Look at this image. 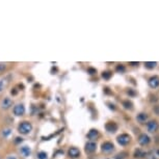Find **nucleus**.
Masks as SVG:
<instances>
[{"label":"nucleus","mask_w":159,"mask_h":159,"mask_svg":"<svg viewBox=\"0 0 159 159\" xmlns=\"http://www.w3.org/2000/svg\"><path fill=\"white\" fill-rule=\"evenodd\" d=\"M136 143L139 148L148 150L153 146V136L146 132H139L136 136Z\"/></svg>","instance_id":"nucleus-1"},{"label":"nucleus","mask_w":159,"mask_h":159,"mask_svg":"<svg viewBox=\"0 0 159 159\" xmlns=\"http://www.w3.org/2000/svg\"><path fill=\"white\" fill-rule=\"evenodd\" d=\"M133 137L130 133H128V132H121V133L119 134L118 136H116V143L122 147V148H129V147H131L133 145Z\"/></svg>","instance_id":"nucleus-2"},{"label":"nucleus","mask_w":159,"mask_h":159,"mask_svg":"<svg viewBox=\"0 0 159 159\" xmlns=\"http://www.w3.org/2000/svg\"><path fill=\"white\" fill-rule=\"evenodd\" d=\"M116 145L113 143L112 140H109V139H105L103 142L101 143L100 145V151H101V154L104 155V156H110L112 155L113 153H116Z\"/></svg>","instance_id":"nucleus-3"},{"label":"nucleus","mask_w":159,"mask_h":159,"mask_svg":"<svg viewBox=\"0 0 159 159\" xmlns=\"http://www.w3.org/2000/svg\"><path fill=\"white\" fill-rule=\"evenodd\" d=\"M143 127H145L146 133L150 134L151 136L156 135L159 133V119L151 118Z\"/></svg>","instance_id":"nucleus-4"},{"label":"nucleus","mask_w":159,"mask_h":159,"mask_svg":"<svg viewBox=\"0 0 159 159\" xmlns=\"http://www.w3.org/2000/svg\"><path fill=\"white\" fill-rule=\"evenodd\" d=\"M32 129H34V125H32V123L30 121H28V120L21 121L17 127V130L21 135H28L29 133H31Z\"/></svg>","instance_id":"nucleus-5"},{"label":"nucleus","mask_w":159,"mask_h":159,"mask_svg":"<svg viewBox=\"0 0 159 159\" xmlns=\"http://www.w3.org/2000/svg\"><path fill=\"white\" fill-rule=\"evenodd\" d=\"M152 115L149 111H146V110H143V111H139L136 113L135 116V122L137 125L139 126H145L150 119L152 118Z\"/></svg>","instance_id":"nucleus-6"},{"label":"nucleus","mask_w":159,"mask_h":159,"mask_svg":"<svg viewBox=\"0 0 159 159\" xmlns=\"http://www.w3.org/2000/svg\"><path fill=\"white\" fill-rule=\"evenodd\" d=\"M150 155L149 150L143 149V148H135L133 150V152L131 153L132 159H148Z\"/></svg>","instance_id":"nucleus-7"},{"label":"nucleus","mask_w":159,"mask_h":159,"mask_svg":"<svg viewBox=\"0 0 159 159\" xmlns=\"http://www.w3.org/2000/svg\"><path fill=\"white\" fill-rule=\"evenodd\" d=\"M147 83H148V86L152 91L159 89V75L153 74L148 76L147 77Z\"/></svg>","instance_id":"nucleus-8"},{"label":"nucleus","mask_w":159,"mask_h":159,"mask_svg":"<svg viewBox=\"0 0 159 159\" xmlns=\"http://www.w3.org/2000/svg\"><path fill=\"white\" fill-rule=\"evenodd\" d=\"M13 106H14V101L11 97L5 96V97L1 98V100H0V109L1 110L7 111V110L13 108Z\"/></svg>","instance_id":"nucleus-9"},{"label":"nucleus","mask_w":159,"mask_h":159,"mask_svg":"<svg viewBox=\"0 0 159 159\" xmlns=\"http://www.w3.org/2000/svg\"><path fill=\"white\" fill-rule=\"evenodd\" d=\"M67 156L69 159H80L81 158V151L77 147L71 146L67 150Z\"/></svg>","instance_id":"nucleus-10"},{"label":"nucleus","mask_w":159,"mask_h":159,"mask_svg":"<svg viewBox=\"0 0 159 159\" xmlns=\"http://www.w3.org/2000/svg\"><path fill=\"white\" fill-rule=\"evenodd\" d=\"M98 151V143L97 142H89V140H88V142L85 143L84 145V152L86 155H94L96 154Z\"/></svg>","instance_id":"nucleus-11"},{"label":"nucleus","mask_w":159,"mask_h":159,"mask_svg":"<svg viewBox=\"0 0 159 159\" xmlns=\"http://www.w3.org/2000/svg\"><path fill=\"white\" fill-rule=\"evenodd\" d=\"M104 127H105V130L108 132V133L115 134L120 129V125L118 122L115 121V120H110V121L106 122V124H105Z\"/></svg>","instance_id":"nucleus-12"},{"label":"nucleus","mask_w":159,"mask_h":159,"mask_svg":"<svg viewBox=\"0 0 159 159\" xmlns=\"http://www.w3.org/2000/svg\"><path fill=\"white\" fill-rule=\"evenodd\" d=\"M101 137H102L101 132L96 128H92L91 130L88 132V134H86V139H88V140H89V142H97Z\"/></svg>","instance_id":"nucleus-13"},{"label":"nucleus","mask_w":159,"mask_h":159,"mask_svg":"<svg viewBox=\"0 0 159 159\" xmlns=\"http://www.w3.org/2000/svg\"><path fill=\"white\" fill-rule=\"evenodd\" d=\"M11 111H13L14 116H23L24 115H25V112H26L25 105H24L23 103L14 104L13 108H11Z\"/></svg>","instance_id":"nucleus-14"},{"label":"nucleus","mask_w":159,"mask_h":159,"mask_svg":"<svg viewBox=\"0 0 159 159\" xmlns=\"http://www.w3.org/2000/svg\"><path fill=\"white\" fill-rule=\"evenodd\" d=\"M121 106L126 110V111H129V112L134 111V109H135V107H134V103L132 102V100H130V99H128V98L122 99Z\"/></svg>","instance_id":"nucleus-15"},{"label":"nucleus","mask_w":159,"mask_h":159,"mask_svg":"<svg viewBox=\"0 0 159 159\" xmlns=\"http://www.w3.org/2000/svg\"><path fill=\"white\" fill-rule=\"evenodd\" d=\"M18 152H19V155L23 158H28L31 156V148L28 146H20L19 149H18Z\"/></svg>","instance_id":"nucleus-16"},{"label":"nucleus","mask_w":159,"mask_h":159,"mask_svg":"<svg viewBox=\"0 0 159 159\" xmlns=\"http://www.w3.org/2000/svg\"><path fill=\"white\" fill-rule=\"evenodd\" d=\"M147 101H148L152 106L153 105L159 104V95L156 94L155 92H151L148 95V97H147Z\"/></svg>","instance_id":"nucleus-17"},{"label":"nucleus","mask_w":159,"mask_h":159,"mask_svg":"<svg viewBox=\"0 0 159 159\" xmlns=\"http://www.w3.org/2000/svg\"><path fill=\"white\" fill-rule=\"evenodd\" d=\"M130 152L129 151H126V150H123V151L116 153V155L112 156V159H129L130 158Z\"/></svg>","instance_id":"nucleus-18"},{"label":"nucleus","mask_w":159,"mask_h":159,"mask_svg":"<svg viewBox=\"0 0 159 159\" xmlns=\"http://www.w3.org/2000/svg\"><path fill=\"white\" fill-rule=\"evenodd\" d=\"M125 94L126 96L129 98H135L139 96V92H137V89H135L134 88H126L125 89Z\"/></svg>","instance_id":"nucleus-19"},{"label":"nucleus","mask_w":159,"mask_h":159,"mask_svg":"<svg viewBox=\"0 0 159 159\" xmlns=\"http://www.w3.org/2000/svg\"><path fill=\"white\" fill-rule=\"evenodd\" d=\"M143 68H145L146 70H148V71L155 70V69L159 66V64L157 61H146V62H143Z\"/></svg>","instance_id":"nucleus-20"},{"label":"nucleus","mask_w":159,"mask_h":159,"mask_svg":"<svg viewBox=\"0 0 159 159\" xmlns=\"http://www.w3.org/2000/svg\"><path fill=\"white\" fill-rule=\"evenodd\" d=\"M115 71L118 72V73L124 74V73H126V71H127V66L125 64H123V62H118L115 67Z\"/></svg>","instance_id":"nucleus-21"},{"label":"nucleus","mask_w":159,"mask_h":159,"mask_svg":"<svg viewBox=\"0 0 159 159\" xmlns=\"http://www.w3.org/2000/svg\"><path fill=\"white\" fill-rule=\"evenodd\" d=\"M112 76H113V72L110 70H105L101 73V78L104 80H106V81H108V80L111 79Z\"/></svg>","instance_id":"nucleus-22"},{"label":"nucleus","mask_w":159,"mask_h":159,"mask_svg":"<svg viewBox=\"0 0 159 159\" xmlns=\"http://www.w3.org/2000/svg\"><path fill=\"white\" fill-rule=\"evenodd\" d=\"M152 115L155 116L156 119L159 118V104H156V105H153V106L151 107V112H150Z\"/></svg>","instance_id":"nucleus-23"},{"label":"nucleus","mask_w":159,"mask_h":159,"mask_svg":"<svg viewBox=\"0 0 159 159\" xmlns=\"http://www.w3.org/2000/svg\"><path fill=\"white\" fill-rule=\"evenodd\" d=\"M37 159H49L48 153L45 151H39L37 153Z\"/></svg>","instance_id":"nucleus-24"},{"label":"nucleus","mask_w":159,"mask_h":159,"mask_svg":"<svg viewBox=\"0 0 159 159\" xmlns=\"http://www.w3.org/2000/svg\"><path fill=\"white\" fill-rule=\"evenodd\" d=\"M11 134V128H4L3 130L1 131V136L4 137V139H7Z\"/></svg>","instance_id":"nucleus-25"},{"label":"nucleus","mask_w":159,"mask_h":159,"mask_svg":"<svg viewBox=\"0 0 159 159\" xmlns=\"http://www.w3.org/2000/svg\"><path fill=\"white\" fill-rule=\"evenodd\" d=\"M7 79L5 78H2V79H0V94H1L2 92L4 91V89H5V86H7Z\"/></svg>","instance_id":"nucleus-26"},{"label":"nucleus","mask_w":159,"mask_h":159,"mask_svg":"<svg viewBox=\"0 0 159 159\" xmlns=\"http://www.w3.org/2000/svg\"><path fill=\"white\" fill-rule=\"evenodd\" d=\"M140 62L139 61H130V62H127V66L129 68H134V69H137L140 67Z\"/></svg>","instance_id":"nucleus-27"},{"label":"nucleus","mask_w":159,"mask_h":159,"mask_svg":"<svg viewBox=\"0 0 159 159\" xmlns=\"http://www.w3.org/2000/svg\"><path fill=\"white\" fill-rule=\"evenodd\" d=\"M7 65L1 62V64H0V73H4V72L7 71Z\"/></svg>","instance_id":"nucleus-28"},{"label":"nucleus","mask_w":159,"mask_h":159,"mask_svg":"<svg viewBox=\"0 0 159 159\" xmlns=\"http://www.w3.org/2000/svg\"><path fill=\"white\" fill-rule=\"evenodd\" d=\"M88 73L91 74V75H95V74H97V70L93 67H89L88 68Z\"/></svg>","instance_id":"nucleus-29"},{"label":"nucleus","mask_w":159,"mask_h":159,"mask_svg":"<svg viewBox=\"0 0 159 159\" xmlns=\"http://www.w3.org/2000/svg\"><path fill=\"white\" fill-rule=\"evenodd\" d=\"M22 142H23V139H22V137H20V136H18V137H16V139H14L15 145H19V143H21Z\"/></svg>","instance_id":"nucleus-30"},{"label":"nucleus","mask_w":159,"mask_h":159,"mask_svg":"<svg viewBox=\"0 0 159 159\" xmlns=\"http://www.w3.org/2000/svg\"><path fill=\"white\" fill-rule=\"evenodd\" d=\"M153 154H154L156 157H157L158 159H159V147H156V148L153 150Z\"/></svg>","instance_id":"nucleus-31"},{"label":"nucleus","mask_w":159,"mask_h":159,"mask_svg":"<svg viewBox=\"0 0 159 159\" xmlns=\"http://www.w3.org/2000/svg\"><path fill=\"white\" fill-rule=\"evenodd\" d=\"M107 105H109V108H111V109H113V110H116V104L111 103V102H107Z\"/></svg>","instance_id":"nucleus-32"},{"label":"nucleus","mask_w":159,"mask_h":159,"mask_svg":"<svg viewBox=\"0 0 159 159\" xmlns=\"http://www.w3.org/2000/svg\"><path fill=\"white\" fill-rule=\"evenodd\" d=\"M11 94L13 95V96H17V95H18V91H17V89H16V88L11 89Z\"/></svg>","instance_id":"nucleus-33"},{"label":"nucleus","mask_w":159,"mask_h":159,"mask_svg":"<svg viewBox=\"0 0 159 159\" xmlns=\"http://www.w3.org/2000/svg\"><path fill=\"white\" fill-rule=\"evenodd\" d=\"M7 159H18V157L16 155H8L7 156Z\"/></svg>","instance_id":"nucleus-34"},{"label":"nucleus","mask_w":159,"mask_h":159,"mask_svg":"<svg viewBox=\"0 0 159 159\" xmlns=\"http://www.w3.org/2000/svg\"><path fill=\"white\" fill-rule=\"evenodd\" d=\"M104 159H112V157H110V156H108V157H105Z\"/></svg>","instance_id":"nucleus-35"}]
</instances>
